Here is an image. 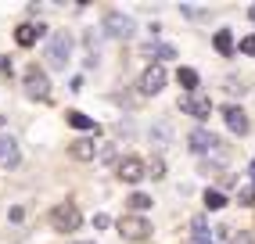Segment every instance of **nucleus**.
I'll use <instances>...</instances> for the list:
<instances>
[{
    "label": "nucleus",
    "instance_id": "nucleus-1",
    "mask_svg": "<svg viewBox=\"0 0 255 244\" xmlns=\"http://www.w3.org/2000/svg\"><path fill=\"white\" fill-rule=\"evenodd\" d=\"M191 154H198V158L227 162V147H223V140H219L216 133H209L205 126H198V129L191 133Z\"/></svg>",
    "mask_w": 255,
    "mask_h": 244
},
{
    "label": "nucleus",
    "instance_id": "nucleus-2",
    "mask_svg": "<svg viewBox=\"0 0 255 244\" xmlns=\"http://www.w3.org/2000/svg\"><path fill=\"white\" fill-rule=\"evenodd\" d=\"M101 29H105V36H108V40H129L133 32H137V22H133L126 11H105V18H101Z\"/></svg>",
    "mask_w": 255,
    "mask_h": 244
},
{
    "label": "nucleus",
    "instance_id": "nucleus-3",
    "mask_svg": "<svg viewBox=\"0 0 255 244\" xmlns=\"http://www.w3.org/2000/svg\"><path fill=\"white\" fill-rule=\"evenodd\" d=\"M22 86H25V97H32V101H50V76L43 72V68L29 65Z\"/></svg>",
    "mask_w": 255,
    "mask_h": 244
},
{
    "label": "nucleus",
    "instance_id": "nucleus-4",
    "mask_svg": "<svg viewBox=\"0 0 255 244\" xmlns=\"http://www.w3.org/2000/svg\"><path fill=\"white\" fill-rule=\"evenodd\" d=\"M50 226L58 234H76L83 226V212L76 205H58V208H50Z\"/></svg>",
    "mask_w": 255,
    "mask_h": 244
},
{
    "label": "nucleus",
    "instance_id": "nucleus-5",
    "mask_svg": "<svg viewBox=\"0 0 255 244\" xmlns=\"http://www.w3.org/2000/svg\"><path fill=\"white\" fill-rule=\"evenodd\" d=\"M165 65H147L144 72H140V79H137V94L140 97H155V94H162L165 90Z\"/></svg>",
    "mask_w": 255,
    "mask_h": 244
},
{
    "label": "nucleus",
    "instance_id": "nucleus-6",
    "mask_svg": "<svg viewBox=\"0 0 255 244\" xmlns=\"http://www.w3.org/2000/svg\"><path fill=\"white\" fill-rule=\"evenodd\" d=\"M69 58H72V36H69V32H54L50 43H47V61H50V68H65V65H69Z\"/></svg>",
    "mask_w": 255,
    "mask_h": 244
},
{
    "label": "nucleus",
    "instance_id": "nucleus-7",
    "mask_svg": "<svg viewBox=\"0 0 255 244\" xmlns=\"http://www.w3.org/2000/svg\"><path fill=\"white\" fill-rule=\"evenodd\" d=\"M119 234H123V241H147L151 237V223L144 216H123L119 219Z\"/></svg>",
    "mask_w": 255,
    "mask_h": 244
},
{
    "label": "nucleus",
    "instance_id": "nucleus-8",
    "mask_svg": "<svg viewBox=\"0 0 255 244\" xmlns=\"http://www.w3.org/2000/svg\"><path fill=\"white\" fill-rule=\"evenodd\" d=\"M115 172H119V180H123V183H140L144 180V162L137 158V154H126V158H119Z\"/></svg>",
    "mask_w": 255,
    "mask_h": 244
},
{
    "label": "nucleus",
    "instance_id": "nucleus-9",
    "mask_svg": "<svg viewBox=\"0 0 255 244\" xmlns=\"http://www.w3.org/2000/svg\"><path fill=\"white\" fill-rule=\"evenodd\" d=\"M140 54L151 58V65H165V61H173V58H176V47H173V43L147 40V43H140Z\"/></svg>",
    "mask_w": 255,
    "mask_h": 244
},
{
    "label": "nucleus",
    "instance_id": "nucleus-10",
    "mask_svg": "<svg viewBox=\"0 0 255 244\" xmlns=\"http://www.w3.org/2000/svg\"><path fill=\"white\" fill-rule=\"evenodd\" d=\"M223 122L230 126V133H237V136L248 133V115L237 108V104H227V108H223Z\"/></svg>",
    "mask_w": 255,
    "mask_h": 244
},
{
    "label": "nucleus",
    "instance_id": "nucleus-11",
    "mask_svg": "<svg viewBox=\"0 0 255 244\" xmlns=\"http://www.w3.org/2000/svg\"><path fill=\"white\" fill-rule=\"evenodd\" d=\"M22 154H18V144L11 136H0V169H18Z\"/></svg>",
    "mask_w": 255,
    "mask_h": 244
},
{
    "label": "nucleus",
    "instance_id": "nucleus-12",
    "mask_svg": "<svg viewBox=\"0 0 255 244\" xmlns=\"http://www.w3.org/2000/svg\"><path fill=\"white\" fill-rule=\"evenodd\" d=\"M180 112H187V115H194V119H209V112H212V104H209L205 97H180Z\"/></svg>",
    "mask_w": 255,
    "mask_h": 244
},
{
    "label": "nucleus",
    "instance_id": "nucleus-13",
    "mask_svg": "<svg viewBox=\"0 0 255 244\" xmlns=\"http://www.w3.org/2000/svg\"><path fill=\"white\" fill-rule=\"evenodd\" d=\"M43 32H47V29H43L40 22H36V25H18V29H14V43H18V47H32Z\"/></svg>",
    "mask_w": 255,
    "mask_h": 244
},
{
    "label": "nucleus",
    "instance_id": "nucleus-14",
    "mask_svg": "<svg viewBox=\"0 0 255 244\" xmlns=\"http://www.w3.org/2000/svg\"><path fill=\"white\" fill-rule=\"evenodd\" d=\"M69 154H72L76 162H90L94 154H97V144L90 140V136H83V140H76V144L69 147Z\"/></svg>",
    "mask_w": 255,
    "mask_h": 244
},
{
    "label": "nucleus",
    "instance_id": "nucleus-15",
    "mask_svg": "<svg viewBox=\"0 0 255 244\" xmlns=\"http://www.w3.org/2000/svg\"><path fill=\"white\" fill-rule=\"evenodd\" d=\"M191 237H194V244H212L205 216H194V219H191Z\"/></svg>",
    "mask_w": 255,
    "mask_h": 244
},
{
    "label": "nucleus",
    "instance_id": "nucleus-16",
    "mask_svg": "<svg viewBox=\"0 0 255 244\" xmlns=\"http://www.w3.org/2000/svg\"><path fill=\"white\" fill-rule=\"evenodd\" d=\"M212 47H216V54H234V36H230V29H219L216 36H212Z\"/></svg>",
    "mask_w": 255,
    "mask_h": 244
},
{
    "label": "nucleus",
    "instance_id": "nucleus-17",
    "mask_svg": "<svg viewBox=\"0 0 255 244\" xmlns=\"http://www.w3.org/2000/svg\"><path fill=\"white\" fill-rule=\"evenodd\" d=\"M69 126L79 129V133H97V122L90 115H79V112H69Z\"/></svg>",
    "mask_w": 255,
    "mask_h": 244
},
{
    "label": "nucleus",
    "instance_id": "nucleus-18",
    "mask_svg": "<svg viewBox=\"0 0 255 244\" xmlns=\"http://www.w3.org/2000/svg\"><path fill=\"white\" fill-rule=\"evenodd\" d=\"M176 79H180V86H183V90H198V72H194V68H180V72H176Z\"/></svg>",
    "mask_w": 255,
    "mask_h": 244
},
{
    "label": "nucleus",
    "instance_id": "nucleus-19",
    "mask_svg": "<svg viewBox=\"0 0 255 244\" xmlns=\"http://www.w3.org/2000/svg\"><path fill=\"white\" fill-rule=\"evenodd\" d=\"M129 208H133V216H137V212H144V208H151V198L144 194V190H133V194H129Z\"/></svg>",
    "mask_w": 255,
    "mask_h": 244
},
{
    "label": "nucleus",
    "instance_id": "nucleus-20",
    "mask_svg": "<svg viewBox=\"0 0 255 244\" xmlns=\"http://www.w3.org/2000/svg\"><path fill=\"white\" fill-rule=\"evenodd\" d=\"M227 205V194H223V190H205V208H212V212H216V208H223Z\"/></svg>",
    "mask_w": 255,
    "mask_h": 244
},
{
    "label": "nucleus",
    "instance_id": "nucleus-21",
    "mask_svg": "<svg viewBox=\"0 0 255 244\" xmlns=\"http://www.w3.org/2000/svg\"><path fill=\"white\" fill-rule=\"evenodd\" d=\"M83 43H87V65L94 68V65H97V32H87Z\"/></svg>",
    "mask_w": 255,
    "mask_h": 244
},
{
    "label": "nucleus",
    "instance_id": "nucleus-22",
    "mask_svg": "<svg viewBox=\"0 0 255 244\" xmlns=\"http://www.w3.org/2000/svg\"><path fill=\"white\" fill-rule=\"evenodd\" d=\"M180 11H183V18H191V22H205V18H209V11H205V7H191V4H183Z\"/></svg>",
    "mask_w": 255,
    "mask_h": 244
},
{
    "label": "nucleus",
    "instance_id": "nucleus-23",
    "mask_svg": "<svg viewBox=\"0 0 255 244\" xmlns=\"http://www.w3.org/2000/svg\"><path fill=\"white\" fill-rule=\"evenodd\" d=\"M237 201H241V205H252V201H255V183H245L241 194H237Z\"/></svg>",
    "mask_w": 255,
    "mask_h": 244
},
{
    "label": "nucleus",
    "instance_id": "nucleus-24",
    "mask_svg": "<svg viewBox=\"0 0 255 244\" xmlns=\"http://www.w3.org/2000/svg\"><path fill=\"white\" fill-rule=\"evenodd\" d=\"M237 50H241V54H248V58H255V36H245L241 43H237Z\"/></svg>",
    "mask_w": 255,
    "mask_h": 244
},
{
    "label": "nucleus",
    "instance_id": "nucleus-25",
    "mask_svg": "<svg viewBox=\"0 0 255 244\" xmlns=\"http://www.w3.org/2000/svg\"><path fill=\"white\" fill-rule=\"evenodd\" d=\"M7 219H11V223H22V219H25V212H22V208H18V205H14V208H11V212H7Z\"/></svg>",
    "mask_w": 255,
    "mask_h": 244
},
{
    "label": "nucleus",
    "instance_id": "nucleus-26",
    "mask_svg": "<svg viewBox=\"0 0 255 244\" xmlns=\"http://www.w3.org/2000/svg\"><path fill=\"white\" fill-rule=\"evenodd\" d=\"M234 244H252V237H248V234H237V237H234Z\"/></svg>",
    "mask_w": 255,
    "mask_h": 244
},
{
    "label": "nucleus",
    "instance_id": "nucleus-27",
    "mask_svg": "<svg viewBox=\"0 0 255 244\" xmlns=\"http://www.w3.org/2000/svg\"><path fill=\"white\" fill-rule=\"evenodd\" d=\"M248 176H252V183H255V165H248Z\"/></svg>",
    "mask_w": 255,
    "mask_h": 244
},
{
    "label": "nucleus",
    "instance_id": "nucleus-28",
    "mask_svg": "<svg viewBox=\"0 0 255 244\" xmlns=\"http://www.w3.org/2000/svg\"><path fill=\"white\" fill-rule=\"evenodd\" d=\"M248 18H252V22H255V4H252V7H248Z\"/></svg>",
    "mask_w": 255,
    "mask_h": 244
},
{
    "label": "nucleus",
    "instance_id": "nucleus-29",
    "mask_svg": "<svg viewBox=\"0 0 255 244\" xmlns=\"http://www.w3.org/2000/svg\"><path fill=\"white\" fill-rule=\"evenodd\" d=\"M69 244H94V241H69Z\"/></svg>",
    "mask_w": 255,
    "mask_h": 244
}]
</instances>
